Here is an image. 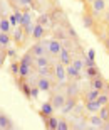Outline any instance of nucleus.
<instances>
[{
  "instance_id": "f257e3e1",
  "label": "nucleus",
  "mask_w": 109,
  "mask_h": 130,
  "mask_svg": "<svg viewBox=\"0 0 109 130\" xmlns=\"http://www.w3.org/2000/svg\"><path fill=\"white\" fill-rule=\"evenodd\" d=\"M35 85L39 86V90H40V91L50 93V91H52V88L56 86V79H54V78H50V76H37Z\"/></svg>"
},
{
  "instance_id": "f03ea898",
  "label": "nucleus",
  "mask_w": 109,
  "mask_h": 130,
  "mask_svg": "<svg viewBox=\"0 0 109 130\" xmlns=\"http://www.w3.org/2000/svg\"><path fill=\"white\" fill-rule=\"evenodd\" d=\"M47 42H49V41H35V44L30 46L29 53L32 54L34 58H39V56H49V53H47Z\"/></svg>"
},
{
  "instance_id": "7ed1b4c3",
  "label": "nucleus",
  "mask_w": 109,
  "mask_h": 130,
  "mask_svg": "<svg viewBox=\"0 0 109 130\" xmlns=\"http://www.w3.org/2000/svg\"><path fill=\"white\" fill-rule=\"evenodd\" d=\"M64 93H66L67 96H76V98H81V86H79V81L76 79H69L67 85H64Z\"/></svg>"
},
{
  "instance_id": "20e7f679",
  "label": "nucleus",
  "mask_w": 109,
  "mask_h": 130,
  "mask_svg": "<svg viewBox=\"0 0 109 130\" xmlns=\"http://www.w3.org/2000/svg\"><path fill=\"white\" fill-rule=\"evenodd\" d=\"M66 98L67 95L62 91H50V98H49V101L52 103L54 108H59V110H62V106H64V103H66Z\"/></svg>"
},
{
  "instance_id": "39448f33",
  "label": "nucleus",
  "mask_w": 109,
  "mask_h": 130,
  "mask_svg": "<svg viewBox=\"0 0 109 130\" xmlns=\"http://www.w3.org/2000/svg\"><path fill=\"white\" fill-rule=\"evenodd\" d=\"M89 9L96 17L101 19V15L104 14V10L107 9V2H106V0H92V4L89 5Z\"/></svg>"
},
{
  "instance_id": "423d86ee",
  "label": "nucleus",
  "mask_w": 109,
  "mask_h": 130,
  "mask_svg": "<svg viewBox=\"0 0 109 130\" xmlns=\"http://www.w3.org/2000/svg\"><path fill=\"white\" fill-rule=\"evenodd\" d=\"M62 41H59V39H50L47 42V53L49 56H52V58H57L59 56V53L62 51Z\"/></svg>"
},
{
  "instance_id": "0eeeda50",
  "label": "nucleus",
  "mask_w": 109,
  "mask_h": 130,
  "mask_svg": "<svg viewBox=\"0 0 109 130\" xmlns=\"http://www.w3.org/2000/svg\"><path fill=\"white\" fill-rule=\"evenodd\" d=\"M66 78H67V74H66V66L62 63H54V79H56L57 83H64L66 81Z\"/></svg>"
},
{
  "instance_id": "6e6552de",
  "label": "nucleus",
  "mask_w": 109,
  "mask_h": 130,
  "mask_svg": "<svg viewBox=\"0 0 109 130\" xmlns=\"http://www.w3.org/2000/svg\"><path fill=\"white\" fill-rule=\"evenodd\" d=\"M72 59H74V54H72V51H69L67 47H62V51L59 53V56H57V61L62 63L64 66L72 64Z\"/></svg>"
},
{
  "instance_id": "1a4fd4ad",
  "label": "nucleus",
  "mask_w": 109,
  "mask_h": 130,
  "mask_svg": "<svg viewBox=\"0 0 109 130\" xmlns=\"http://www.w3.org/2000/svg\"><path fill=\"white\" fill-rule=\"evenodd\" d=\"M106 85H107V81H106L102 76H96V78H92V79H89V86L97 90V91H104Z\"/></svg>"
},
{
  "instance_id": "9d476101",
  "label": "nucleus",
  "mask_w": 109,
  "mask_h": 130,
  "mask_svg": "<svg viewBox=\"0 0 109 130\" xmlns=\"http://www.w3.org/2000/svg\"><path fill=\"white\" fill-rule=\"evenodd\" d=\"M66 74H67V79H76V81H79L82 78V71H79L76 66H72V64H69V66H66Z\"/></svg>"
},
{
  "instance_id": "9b49d317",
  "label": "nucleus",
  "mask_w": 109,
  "mask_h": 130,
  "mask_svg": "<svg viewBox=\"0 0 109 130\" xmlns=\"http://www.w3.org/2000/svg\"><path fill=\"white\" fill-rule=\"evenodd\" d=\"M44 36H45V27H44L42 24H35L34 25V29H32V34H30V37L34 39V41H42Z\"/></svg>"
},
{
  "instance_id": "f8f14e48",
  "label": "nucleus",
  "mask_w": 109,
  "mask_h": 130,
  "mask_svg": "<svg viewBox=\"0 0 109 130\" xmlns=\"http://www.w3.org/2000/svg\"><path fill=\"white\" fill-rule=\"evenodd\" d=\"M101 95V91H97V90H94V88H87V90H84V91L81 93V98L82 101H89V100H97Z\"/></svg>"
},
{
  "instance_id": "ddd939ff",
  "label": "nucleus",
  "mask_w": 109,
  "mask_h": 130,
  "mask_svg": "<svg viewBox=\"0 0 109 130\" xmlns=\"http://www.w3.org/2000/svg\"><path fill=\"white\" fill-rule=\"evenodd\" d=\"M25 39H27V34L24 32V27H20V25H19V29L15 30V34H14L15 46H17V47H22V46L25 44Z\"/></svg>"
},
{
  "instance_id": "4468645a",
  "label": "nucleus",
  "mask_w": 109,
  "mask_h": 130,
  "mask_svg": "<svg viewBox=\"0 0 109 130\" xmlns=\"http://www.w3.org/2000/svg\"><path fill=\"white\" fill-rule=\"evenodd\" d=\"M77 101H79V98H76V96H67L66 98V103H64V106H62V113L64 115H69L72 111V108L77 105Z\"/></svg>"
},
{
  "instance_id": "2eb2a0df",
  "label": "nucleus",
  "mask_w": 109,
  "mask_h": 130,
  "mask_svg": "<svg viewBox=\"0 0 109 130\" xmlns=\"http://www.w3.org/2000/svg\"><path fill=\"white\" fill-rule=\"evenodd\" d=\"M10 44H12V36H10V32L0 30V49H7Z\"/></svg>"
},
{
  "instance_id": "dca6fc26",
  "label": "nucleus",
  "mask_w": 109,
  "mask_h": 130,
  "mask_svg": "<svg viewBox=\"0 0 109 130\" xmlns=\"http://www.w3.org/2000/svg\"><path fill=\"white\" fill-rule=\"evenodd\" d=\"M52 64V61H50V58L49 56H39V58L34 59V68L37 69V68H44V66H50Z\"/></svg>"
},
{
  "instance_id": "f3484780",
  "label": "nucleus",
  "mask_w": 109,
  "mask_h": 130,
  "mask_svg": "<svg viewBox=\"0 0 109 130\" xmlns=\"http://www.w3.org/2000/svg\"><path fill=\"white\" fill-rule=\"evenodd\" d=\"M84 108H86V111H89V113H97L101 105H99L97 100H89V101H84Z\"/></svg>"
},
{
  "instance_id": "a211bd4d",
  "label": "nucleus",
  "mask_w": 109,
  "mask_h": 130,
  "mask_svg": "<svg viewBox=\"0 0 109 130\" xmlns=\"http://www.w3.org/2000/svg\"><path fill=\"white\" fill-rule=\"evenodd\" d=\"M54 110H56V108L52 106V103H50V101H45V103L42 105V108H40V111H39V113H40V117H42V118H47L49 115H54Z\"/></svg>"
},
{
  "instance_id": "6ab92c4d",
  "label": "nucleus",
  "mask_w": 109,
  "mask_h": 130,
  "mask_svg": "<svg viewBox=\"0 0 109 130\" xmlns=\"http://www.w3.org/2000/svg\"><path fill=\"white\" fill-rule=\"evenodd\" d=\"M10 128H14V122L5 113H0V130H10Z\"/></svg>"
},
{
  "instance_id": "aec40b11",
  "label": "nucleus",
  "mask_w": 109,
  "mask_h": 130,
  "mask_svg": "<svg viewBox=\"0 0 109 130\" xmlns=\"http://www.w3.org/2000/svg\"><path fill=\"white\" fill-rule=\"evenodd\" d=\"M84 74L87 76V79H92V78H96V76H101V69L97 68V64H96V66L84 68Z\"/></svg>"
},
{
  "instance_id": "412c9836",
  "label": "nucleus",
  "mask_w": 109,
  "mask_h": 130,
  "mask_svg": "<svg viewBox=\"0 0 109 130\" xmlns=\"http://www.w3.org/2000/svg\"><path fill=\"white\" fill-rule=\"evenodd\" d=\"M57 130H71V120H67L66 117H57Z\"/></svg>"
},
{
  "instance_id": "4be33fe9",
  "label": "nucleus",
  "mask_w": 109,
  "mask_h": 130,
  "mask_svg": "<svg viewBox=\"0 0 109 130\" xmlns=\"http://www.w3.org/2000/svg\"><path fill=\"white\" fill-rule=\"evenodd\" d=\"M42 120H44L45 128H49V130H57V117L49 115L47 118H42Z\"/></svg>"
},
{
  "instance_id": "5701e85b",
  "label": "nucleus",
  "mask_w": 109,
  "mask_h": 130,
  "mask_svg": "<svg viewBox=\"0 0 109 130\" xmlns=\"http://www.w3.org/2000/svg\"><path fill=\"white\" fill-rule=\"evenodd\" d=\"M87 122H89L94 128H101V125L104 123V122H102V118H101L97 113H91V117H89V120H87Z\"/></svg>"
},
{
  "instance_id": "b1692460",
  "label": "nucleus",
  "mask_w": 109,
  "mask_h": 130,
  "mask_svg": "<svg viewBox=\"0 0 109 130\" xmlns=\"http://www.w3.org/2000/svg\"><path fill=\"white\" fill-rule=\"evenodd\" d=\"M84 111H86V108H84V101L82 103H79L77 101V105L72 108V111H71V115H76V117H82L84 115Z\"/></svg>"
},
{
  "instance_id": "393cba45",
  "label": "nucleus",
  "mask_w": 109,
  "mask_h": 130,
  "mask_svg": "<svg viewBox=\"0 0 109 130\" xmlns=\"http://www.w3.org/2000/svg\"><path fill=\"white\" fill-rule=\"evenodd\" d=\"M97 115L102 118V122H109V105H102L97 111Z\"/></svg>"
},
{
  "instance_id": "a878e982",
  "label": "nucleus",
  "mask_w": 109,
  "mask_h": 130,
  "mask_svg": "<svg viewBox=\"0 0 109 130\" xmlns=\"http://www.w3.org/2000/svg\"><path fill=\"white\" fill-rule=\"evenodd\" d=\"M0 30L10 32V20L7 19V17H2V19H0Z\"/></svg>"
},
{
  "instance_id": "bb28decb",
  "label": "nucleus",
  "mask_w": 109,
  "mask_h": 130,
  "mask_svg": "<svg viewBox=\"0 0 109 130\" xmlns=\"http://www.w3.org/2000/svg\"><path fill=\"white\" fill-rule=\"evenodd\" d=\"M97 101H99V105L102 106V105H109V95H107V91H101V95H99V98H97Z\"/></svg>"
},
{
  "instance_id": "cd10ccee",
  "label": "nucleus",
  "mask_w": 109,
  "mask_h": 130,
  "mask_svg": "<svg viewBox=\"0 0 109 130\" xmlns=\"http://www.w3.org/2000/svg\"><path fill=\"white\" fill-rule=\"evenodd\" d=\"M72 66H76L79 71H84V58H74L72 59Z\"/></svg>"
},
{
  "instance_id": "c85d7f7f",
  "label": "nucleus",
  "mask_w": 109,
  "mask_h": 130,
  "mask_svg": "<svg viewBox=\"0 0 109 130\" xmlns=\"http://www.w3.org/2000/svg\"><path fill=\"white\" fill-rule=\"evenodd\" d=\"M49 20H50V17H49V14H42L40 17H37V22H39V24H42L44 27H47Z\"/></svg>"
},
{
  "instance_id": "c756f323",
  "label": "nucleus",
  "mask_w": 109,
  "mask_h": 130,
  "mask_svg": "<svg viewBox=\"0 0 109 130\" xmlns=\"http://www.w3.org/2000/svg\"><path fill=\"white\" fill-rule=\"evenodd\" d=\"M19 69H20V61H19V63H17V61H14V63H12V66H10V73H12L15 78L19 76Z\"/></svg>"
},
{
  "instance_id": "7c9ffc66",
  "label": "nucleus",
  "mask_w": 109,
  "mask_h": 130,
  "mask_svg": "<svg viewBox=\"0 0 109 130\" xmlns=\"http://www.w3.org/2000/svg\"><path fill=\"white\" fill-rule=\"evenodd\" d=\"M101 42H102V46H104V49H106V53H109V37L107 36H102V37H101Z\"/></svg>"
},
{
  "instance_id": "2f4dec72",
  "label": "nucleus",
  "mask_w": 109,
  "mask_h": 130,
  "mask_svg": "<svg viewBox=\"0 0 109 130\" xmlns=\"http://www.w3.org/2000/svg\"><path fill=\"white\" fill-rule=\"evenodd\" d=\"M5 56H7V53H5V49H4V51L0 49V68L4 66V63H5Z\"/></svg>"
},
{
  "instance_id": "473e14b6",
  "label": "nucleus",
  "mask_w": 109,
  "mask_h": 130,
  "mask_svg": "<svg viewBox=\"0 0 109 130\" xmlns=\"http://www.w3.org/2000/svg\"><path fill=\"white\" fill-rule=\"evenodd\" d=\"M101 130H109V122H104V123L101 125Z\"/></svg>"
},
{
  "instance_id": "72a5a7b5",
  "label": "nucleus",
  "mask_w": 109,
  "mask_h": 130,
  "mask_svg": "<svg viewBox=\"0 0 109 130\" xmlns=\"http://www.w3.org/2000/svg\"><path fill=\"white\" fill-rule=\"evenodd\" d=\"M92 4V0H84V2H82V5H91Z\"/></svg>"
},
{
  "instance_id": "f704fd0d",
  "label": "nucleus",
  "mask_w": 109,
  "mask_h": 130,
  "mask_svg": "<svg viewBox=\"0 0 109 130\" xmlns=\"http://www.w3.org/2000/svg\"><path fill=\"white\" fill-rule=\"evenodd\" d=\"M89 58H91V59H94V51H92V49L89 51Z\"/></svg>"
},
{
  "instance_id": "c9c22d12",
  "label": "nucleus",
  "mask_w": 109,
  "mask_h": 130,
  "mask_svg": "<svg viewBox=\"0 0 109 130\" xmlns=\"http://www.w3.org/2000/svg\"><path fill=\"white\" fill-rule=\"evenodd\" d=\"M106 36H107V37H109V25H107V27H106Z\"/></svg>"
},
{
  "instance_id": "e433bc0d",
  "label": "nucleus",
  "mask_w": 109,
  "mask_h": 130,
  "mask_svg": "<svg viewBox=\"0 0 109 130\" xmlns=\"http://www.w3.org/2000/svg\"><path fill=\"white\" fill-rule=\"evenodd\" d=\"M79 2H81V4H82V2H84V0H79Z\"/></svg>"
},
{
  "instance_id": "4c0bfd02",
  "label": "nucleus",
  "mask_w": 109,
  "mask_h": 130,
  "mask_svg": "<svg viewBox=\"0 0 109 130\" xmlns=\"http://www.w3.org/2000/svg\"><path fill=\"white\" fill-rule=\"evenodd\" d=\"M107 54H109V53H107Z\"/></svg>"
}]
</instances>
